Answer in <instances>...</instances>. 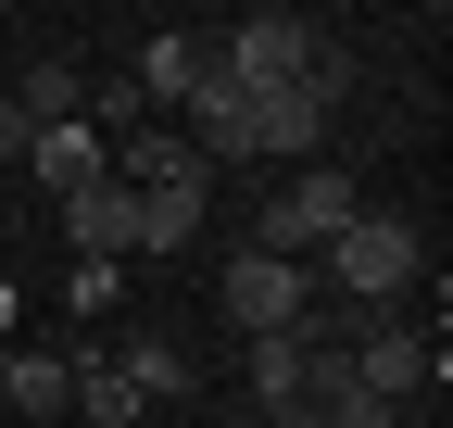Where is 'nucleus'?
Returning <instances> with one entry per match:
<instances>
[{
	"label": "nucleus",
	"instance_id": "obj_8",
	"mask_svg": "<svg viewBox=\"0 0 453 428\" xmlns=\"http://www.w3.org/2000/svg\"><path fill=\"white\" fill-rule=\"evenodd\" d=\"M64 240H76V264H127V252H139V189H113V177L76 189V202H64Z\"/></svg>",
	"mask_w": 453,
	"mask_h": 428
},
{
	"label": "nucleus",
	"instance_id": "obj_6",
	"mask_svg": "<svg viewBox=\"0 0 453 428\" xmlns=\"http://www.w3.org/2000/svg\"><path fill=\"white\" fill-rule=\"evenodd\" d=\"M113 189H139V202H214V164L177 126H139V139H113Z\"/></svg>",
	"mask_w": 453,
	"mask_h": 428
},
{
	"label": "nucleus",
	"instance_id": "obj_1",
	"mask_svg": "<svg viewBox=\"0 0 453 428\" xmlns=\"http://www.w3.org/2000/svg\"><path fill=\"white\" fill-rule=\"evenodd\" d=\"M416 264H428V227H403V214H378V202H365L353 227L327 240V264H315V290H340L353 315H390V302L416 290Z\"/></svg>",
	"mask_w": 453,
	"mask_h": 428
},
{
	"label": "nucleus",
	"instance_id": "obj_2",
	"mask_svg": "<svg viewBox=\"0 0 453 428\" xmlns=\"http://www.w3.org/2000/svg\"><path fill=\"white\" fill-rule=\"evenodd\" d=\"M353 214H365V189H353V177H340V164H303L290 189L252 214V252H277V264H303V278H315V264H327V240L353 227Z\"/></svg>",
	"mask_w": 453,
	"mask_h": 428
},
{
	"label": "nucleus",
	"instance_id": "obj_3",
	"mask_svg": "<svg viewBox=\"0 0 453 428\" xmlns=\"http://www.w3.org/2000/svg\"><path fill=\"white\" fill-rule=\"evenodd\" d=\"M226 328H240V340H277V328H303V315L327 302L315 278H303V264H277V252H226Z\"/></svg>",
	"mask_w": 453,
	"mask_h": 428
},
{
	"label": "nucleus",
	"instance_id": "obj_12",
	"mask_svg": "<svg viewBox=\"0 0 453 428\" xmlns=\"http://www.w3.org/2000/svg\"><path fill=\"white\" fill-rule=\"evenodd\" d=\"M113 365H127V391H139V403H202V365H189L177 340H127Z\"/></svg>",
	"mask_w": 453,
	"mask_h": 428
},
{
	"label": "nucleus",
	"instance_id": "obj_15",
	"mask_svg": "<svg viewBox=\"0 0 453 428\" xmlns=\"http://www.w3.org/2000/svg\"><path fill=\"white\" fill-rule=\"evenodd\" d=\"M50 428H76V416H50Z\"/></svg>",
	"mask_w": 453,
	"mask_h": 428
},
{
	"label": "nucleus",
	"instance_id": "obj_13",
	"mask_svg": "<svg viewBox=\"0 0 453 428\" xmlns=\"http://www.w3.org/2000/svg\"><path fill=\"white\" fill-rule=\"evenodd\" d=\"M303 353H315V315H303V328H277V340H252V416L303 403Z\"/></svg>",
	"mask_w": 453,
	"mask_h": 428
},
{
	"label": "nucleus",
	"instance_id": "obj_11",
	"mask_svg": "<svg viewBox=\"0 0 453 428\" xmlns=\"http://www.w3.org/2000/svg\"><path fill=\"white\" fill-rule=\"evenodd\" d=\"M0 101H13L26 139H38V126H76V114H88V76H76V64H26V88H0Z\"/></svg>",
	"mask_w": 453,
	"mask_h": 428
},
{
	"label": "nucleus",
	"instance_id": "obj_5",
	"mask_svg": "<svg viewBox=\"0 0 453 428\" xmlns=\"http://www.w3.org/2000/svg\"><path fill=\"white\" fill-rule=\"evenodd\" d=\"M127 76H139V101H151V114H189V101H214V88H226V50H214L202 26H164Z\"/></svg>",
	"mask_w": 453,
	"mask_h": 428
},
{
	"label": "nucleus",
	"instance_id": "obj_10",
	"mask_svg": "<svg viewBox=\"0 0 453 428\" xmlns=\"http://www.w3.org/2000/svg\"><path fill=\"white\" fill-rule=\"evenodd\" d=\"M64 416H76V428H139L151 403L127 391V365H113V353H76V403H64Z\"/></svg>",
	"mask_w": 453,
	"mask_h": 428
},
{
	"label": "nucleus",
	"instance_id": "obj_14",
	"mask_svg": "<svg viewBox=\"0 0 453 428\" xmlns=\"http://www.w3.org/2000/svg\"><path fill=\"white\" fill-rule=\"evenodd\" d=\"M13 328H26V290H13V278H0V353H13Z\"/></svg>",
	"mask_w": 453,
	"mask_h": 428
},
{
	"label": "nucleus",
	"instance_id": "obj_9",
	"mask_svg": "<svg viewBox=\"0 0 453 428\" xmlns=\"http://www.w3.org/2000/svg\"><path fill=\"white\" fill-rule=\"evenodd\" d=\"M0 403H13L26 428H50L76 403V353H0Z\"/></svg>",
	"mask_w": 453,
	"mask_h": 428
},
{
	"label": "nucleus",
	"instance_id": "obj_7",
	"mask_svg": "<svg viewBox=\"0 0 453 428\" xmlns=\"http://www.w3.org/2000/svg\"><path fill=\"white\" fill-rule=\"evenodd\" d=\"M26 177H38L50 202H76V189H101V177H113V139H101L88 114H76V126H38V139H26Z\"/></svg>",
	"mask_w": 453,
	"mask_h": 428
},
{
	"label": "nucleus",
	"instance_id": "obj_4",
	"mask_svg": "<svg viewBox=\"0 0 453 428\" xmlns=\"http://www.w3.org/2000/svg\"><path fill=\"white\" fill-rule=\"evenodd\" d=\"M214 50H226V76H240V88H290V76H315V50H327V38H315L303 13H240Z\"/></svg>",
	"mask_w": 453,
	"mask_h": 428
}]
</instances>
